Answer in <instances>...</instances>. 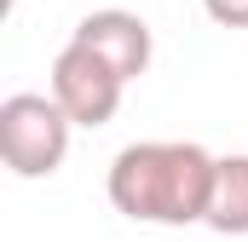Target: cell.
<instances>
[{
    "instance_id": "7a4b0ae2",
    "label": "cell",
    "mask_w": 248,
    "mask_h": 242,
    "mask_svg": "<svg viewBox=\"0 0 248 242\" xmlns=\"http://www.w3.org/2000/svg\"><path fill=\"white\" fill-rule=\"evenodd\" d=\"M75 121L52 92H12L0 104V156L17 179H52L69 156Z\"/></svg>"
},
{
    "instance_id": "6da1fadb",
    "label": "cell",
    "mask_w": 248,
    "mask_h": 242,
    "mask_svg": "<svg viewBox=\"0 0 248 242\" xmlns=\"http://www.w3.org/2000/svg\"><path fill=\"white\" fill-rule=\"evenodd\" d=\"M214 167L219 156H208L190 138H144L110 162L104 190L110 208L139 225H202L214 196Z\"/></svg>"
},
{
    "instance_id": "5b68a950",
    "label": "cell",
    "mask_w": 248,
    "mask_h": 242,
    "mask_svg": "<svg viewBox=\"0 0 248 242\" xmlns=\"http://www.w3.org/2000/svg\"><path fill=\"white\" fill-rule=\"evenodd\" d=\"M202 225H214L219 237H248V156H219Z\"/></svg>"
},
{
    "instance_id": "3957f363",
    "label": "cell",
    "mask_w": 248,
    "mask_h": 242,
    "mask_svg": "<svg viewBox=\"0 0 248 242\" xmlns=\"http://www.w3.org/2000/svg\"><path fill=\"white\" fill-rule=\"evenodd\" d=\"M122 87L127 81L98 58L93 46H81V41H69L58 58H52V98L69 110L75 127H104V121H116Z\"/></svg>"
},
{
    "instance_id": "8992f818",
    "label": "cell",
    "mask_w": 248,
    "mask_h": 242,
    "mask_svg": "<svg viewBox=\"0 0 248 242\" xmlns=\"http://www.w3.org/2000/svg\"><path fill=\"white\" fill-rule=\"evenodd\" d=\"M202 12L219 29H248V0H202Z\"/></svg>"
},
{
    "instance_id": "277c9868",
    "label": "cell",
    "mask_w": 248,
    "mask_h": 242,
    "mask_svg": "<svg viewBox=\"0 0 248 242\" xmlns=\"http://www.w3.org/2000/svg\"><path fill=\"white\" fill-rule=\"evenodd\" d=\"M69 41L93 46V52L110 63L122 81H139V75L150 69V52H156V41H150V23H144L139 12H122V6L87 12V17L75 23V35H69Z\"/></svg>"
}]
</instances>
